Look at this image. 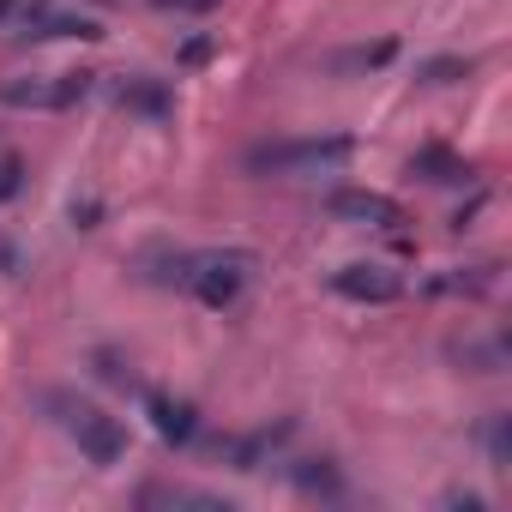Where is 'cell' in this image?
Masks as SVG:
<instances>
[{
  "label": "cell",
  "mask_w": 512,
  "mask_h": 512,
  "mask_svg": "<svg viewBox=\"0 0 512 512\" xmlns=\"http://www.w3.org/2000/svg\"><path fill=\"white\" fill-rule=\"evenodd\" d=\"M350 139H266V145H253L241 163L247 175H272V181H296V175H332L350 163Z\"/></svg>",
  "instance_id": "3957f363"
},
{
  "label": "cell",
  "mask_w": 512,
  "mask_h": 512,
  "mask_svg": "<svg viewBox=\"0 0 512 512\" xmlns=\"http://www.w3.org/2000/svg\"><path fill=\"white\" fill-rule=\"evenodd\" d=\"M157 278L187 290L193 302L205 308H229L247 278H253V253H235V247H199V253H169V260H157Z\"/></svg>",
  "instance_id": "6da1fadb"
},
{
  "label": "cell",
  "mask_w": 512,
  "mask_h": 512,
  "mask_svg": "<svg viewBox=\"0 0 512 512\" xmlns=\"http://www.w3.org/2000/svg\"><path fill=\"white\" fill-rule=\"evenodd\" d=\"M157 7H193L199 13V7H217V0H157Z\"/></svg>",
  "instance_id": "5bb4252c"
},
{
  "label": "cell",
  "mask_w": 512,
  "mask_h": 512,
  "mask_svg": "<svg viewBox=\"0 0 512 512\" xmlns=\"http://www.w3.org/2000/svg\"><path fill=\"white\" fill-rule=\"evenodd\" d=\"M139 506H199V512H229V500H223V494L181 488V482H145V488H139Z\"/></svg>",
  "instance_id": "9c48e42d"
},
{
  "label": "cell",
  "mask_w": 512,
  "mask_h": 512,
  "mask_svg": "<svg viewBox=\"0 0 512 512\" xmlns=\"http://www.w3.org/2000/svg\"><path fill=\"white\" fill-rule=\"evenodd\" d=\"M0 31L7 37H43V43H55V37H97L91 19L55 7V0H0Z\"/></svg>",
  "instance_id": "277c9868"
},
{
  "label": "cell",
  "mask_w": 512,
  "mask_h": 512,
  "mask_svg": "<svg viewBox=\"0 0 512 512\" xmlns=\"http://www.w3.org/2000/svg\"><path fill=\"white\" fill-rule=\"evenodd\" d=\"M139 398H145V416H151V428H157L163 440H175V446H193V440H199L193 404H181V398H169V392H151V386H139Z\"/></svg>",
  "instance_id": "ba28073f"
},
{
  "label": "cell",
  "mask_w": 512,
  "mask_h": 512,
  "mask_svg": "<svg viewBox=\"0 0 512 512\" xmlns=\"http://www.w3.org/2000/svg\"><path fill=\"white\" fill-rule=\"evenodd\" d=\"M115 97H121V109H139V115H169V91H163L157 79H127Z\"/></svg>",
  "instance_id": "30bf717a"
},
{
  "label": "cell",
  "mask_w": 512,
  "mask_h": 512,
  "mask_svg": "<svg viewBox=\"0 0 512 512\" xmlns=\"http://www.w3.org/2000/svg\"><path fill=\"white\" fill-rule=\"evenodd\" d=\"M326 205H332V217H344V223H368V229H398V223H404V205H398V199H386V193H362V187H344V193H332Z\"/></svg>",
  "instance_id": "52a82bcc"
},
{
  "label": "cell",
  "mask_w": 512,
  "mask_h": 512,
  "mask_svg": "<svg viewBox=\"0 0 512 512\" xmlns=\"http://www.w3.org/2000/svg\"><path fill=\"white\" fill-rule=\"evenodd\" d=\"M332 290H338L344 302L386 308V302H398V296H404V278H398V272H386V266H344V272H332Z\"/></svg>",
  "instance_id": "8992f818"
},
{
  "label": "cell",
  "mask_w": 512,
  "mask_h": 512,
  "mask_svg": "<svg viewBox=\"0 0 512 512\" xmlns=\"http://www.w3.org/2000/svg\"><path fill=\"white\" fill-rule=\"evenodd\" d=\"M392 55H398V49H392V43H374V49H350V55H338V61H332V67H386V61H392Z\"/></svg>",
  "instance_id": "7c38bea8"
},
{
  "label": "cell",
  "mask_w": 512,
  "mask_h": 512,
  "mask_svg": "<svg viewBox=\"0 0 512 512\" xmlns=\"http://www.w3.org/2000/svg\"><path fill=\"white\" fill-rule=\"evenodd\" d=\"M85 91H91V73H25V79L0 85V103L7 109H73L85 103Z\"/></svg>",
  "instance_id": "5b68a950"
},
{
  "label": "cell",
  "mask_w": 512,
  "mask_h": 512,
  "mask_svg": "<svg viewBox=\"0 0 512 512\" xmlns=\"http://www.w3.org/2000/svg\"><path fill=\"white\" fill-rule=\"evenodd\" d=\"M43 410H49V422H55L91 464H121V452H127L121 416H109L103 404H91V398H79V392H67V386H49V392H43Z\"/></svg>",
  "instance_id": "7a4b0ae2"
},
{
  "label": "cell",
  "mask_w": 512,
  "mask_h": 512,
  "mask_svg": "<svg viewBox=\"0 0 512 512\" xmlns=\"http://www.w3.org/2000/svg\"><path fill=\"white\" fill-rule=\"evenodd\" d=\"M458 73H470V61H434L428 67V79H458Z\"/></svg>",
  "instance_id": "4fadbf2b"
},
{
  "label": "cell",
  "mask_w": 512,
  "mask_h": 512,
  "mask_svg": "<svg viewBox=\"0 0 512 512\" xmlns=\"http://www.w3.org/2000/svg\"><path fill=\"white\" fill-rule=\"evenodd\" d=\"M19 193H25V163L0 151V205H7V199H19Z\"/></svg>",
  "instance_id": "8fae6325"
}]
</instances>
